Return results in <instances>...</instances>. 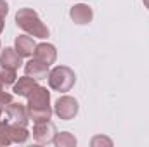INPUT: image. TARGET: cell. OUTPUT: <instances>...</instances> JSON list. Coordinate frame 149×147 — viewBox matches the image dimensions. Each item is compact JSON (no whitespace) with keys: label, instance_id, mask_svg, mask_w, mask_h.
<instances>
[{"label":"cell","instance_id":"19","mask_svg":"<svg viewBox=\"0 0 149 147\" xmlns=\"http://www.w3.org/2000/svg\"><path fill=\"white\" fill-rule=\"evenodd\" d=\"M9 12V3L5 0H0V17H5Z\"/></svg>","mask_w":149,"mask_h":147},{"label":"cell","instance_id":"8","mask_svg":"<svg viewBox=\"0 0 149 147\" xmlns=\"http://www.w3.org/2000/svg\"><path fill=\"white\" fill-rule=\"evenodd\" d=\"M70 17L76 24H88L94 17V10L87 3H76L70 9Z\"/></svg>","mask_w":149,"mask_h":147},{"label":"cell","instance_id":"23","mask_svg":"<svg viewBox=\"0 0 149 147\" xmlns=\"http://www.w3.org/2000/svg\"><path fill=\"white\" fill-rule=\"evenodd\" d=\"M3 109H5V107H3V106L0 104V119H2V114H3Z\"/></svg>","mask_w":149,"mask_h":147},{"label":"cell","instance_id":"12","mask_svg":"<svg viewBox=\"0 0 149 147\" xmlns=\"http://www.w3.org/2000/svg\"><path fill=\"white\" fill-rule=\"evenodd\" d=\"M37 80L35 78H31V76H23V78H19L16 83H14V88H12V92L16 94V95H23V97H26L35 87H37Z\"/></svg>","mask_w":149,"mask_h":147},{"label":"cell","instance_id":"5","mask_svg":"<svg viewBox=\"0 0 149 147\" xmlns=\"http://www.w3.org/2000/svg\"><path fill=\"white\" fill-rule=\"evenodd\" d=\"M56 137V126L50 119L45 121H37L33 126V139L38 144H49Z\"/></svg>","mask_w":149,"mask_h":147},{"label":"cell","instance_id":"21","mask_svg":"<svg viewBox=\"0 0 149 147\" xmlns=\"http://www.w3.org/2000/svg\"><path fill=\"white\" fill-rule=\"evenodd\" d=\"M3 31V17H0V33Z\"/></svg>","mask_w":149,"mask_h":147},{"label":"cell","instance_id":"16","mask_svg":"<svg viewBox=\"0 0 149 147\" xmlns=\"http://www.w3.org/2000/svg\"><path fill=\"white\" fill-rule=\"evenodd\" d=\"M9 144H12L10 135H9V123L7 121H2L0 123V147L9 146Z\"/></svg>","mask_w":149,"mask_h":147},{"label":"cell","instance_id":"15","mask_svg":"<svg viewBox=\"0 0 149 147\" xmlns=\"http://www.w3.org/2000/svg\"><path fill=\"white\" fill-rule=\"evenodd\" d=\"M52 142L56 147H74L76 146V137L70 132H61V133H56Z\"/></svg>","mask_w":149,"mask_h":147},{"label":"cell","instance_id":"9","mask_svg":"<svg viewBox=\"0 0 149 147\" xmlns=\"http://www.w3.org/2000/svg\"><path fill=\"white\" fill-rule=\"evenodd\" d=\"M28 106H50V92L45 87L37 85L28 95Z\"/></svg>","mask_w":149,"mask_h":147},{"label":"cell","instance_id":"20","mask_svg":"<svg viewBox=\"0 0 149 147\" xmlns=\"http://www.w3.org/2000/svg\"><path fill=\"white\" fill-rule=\"evenodd\" d=\"M5 88V83H3V80H2V76H0V90H3Z\"/></svg>","mask_w":149,"mask_h":147},{"label":"cell","instance_id":"11","mask_svg":"<svg viewBox=\"0 0 149 147\" xmlns=\"http://www.w3.org/2000/svg\"><path fill=\"white\" fill-rule=\"evenodd\" d=\"M35 47H37L35 40L31 37H28V35H19V37L16 38V42H14V49L17 50V54H19L21 57H30V55H33Z\"/></svg>","mask_w":149,"mask_h":147},{"label":"cell","instance_id":"2","mask_svg":"<svg viewBox=\"0 0 149 147\" xmlns=\"http://www.w3.org/2000/svg\"><path fill=\"white\" fill-rule=\"evenodd\" d=\"M49 87L56 92H70L76 81V74L68 66H56L49 71Z\"/></svg>","mask_w":149,"mask_h":147},{"label":"cell","instance_id":"17","mask_svg":"<svg viewBox=\"0 0 149 147\" xmlns=\"http://www.w3.org/2000/svg\"><path fill=\"white\" fill-rule=\"evenodd\" d=\"M0 76H2V80H3V83H5V87L7 85H14L16 83V71L14 69H3L2 68V71H0Z\"/></svg>","mask_w":149,"mask_h":147},{"label":"cell","instance_id":"1","mask_svg":"<svg viewBox=\"0 0 149 147\" xmlns=\"http://www.w3.org/2000/svg\"><path fill=\"white\" fill-rule=\"evenodd\" d=\"M16 24L26 31L28 35L35 38H47L49 37V28L42 23V19L38 17V14L30 9V7H23L16 12Z\"/></svg>","mask_w":149,"mask_h":147},{"label":"cell","instance_id":"3","mask_svg":"<svg viewBox=\"0 0 149 147\" xmlns=\"http://www.w3.org/2000/svg\"><path fill=\"white\" fill-rule=\"evenodd\" d=\"M80 106H78V101L70 97V95H63L56 101V106H54V112L57 114L59 119H64V121H70L73 119L74 116L78 114Z\"/></svg>","mask_w":149,"mask_h":147},{"label":"cell","instance_id":"10","mask_svg":"<svg viewBox=\"0 0 149 147\" xmlns=\"http://www.w3.org/2000/svg\"><path fill=\"white\" fill-rule=\"evenodd\" d=\"M24 73L28 74V76H31V78H35L37 81L38 80H45L49 76V66L33 57L31 61H28L24 64Z\"/></svg>","mask_w":149,"mask_h":147},{"label":"cell","instance_id":"4","mask_svg":"<svg viewBox=\"0 0 149 147\" xmlns=\"http://www.w3.org/2000/svg\"><path fill=\"white\" fill-rule=\"evenodd\" d=\"M28 109L26 106H23L21 102H10L5 106V121L10 125H19V126H26L28 125Z\"/></svg>","mask_w":149,"mask_h":147},{"label":"cell","instance_id":"22","mask_svg":"<svg viewBox=\"0 0 149 147\" xmlns=\"http://www.w3.org/2000/svg\"><path fill=\"white\" fill-rule=\"evenodd\" d=\"M142 3L146 5V9H148V10H149V0H142Z\"/></svg>","mask_w":149,"mask_h":147},{"label":"cell","instance_id":"18","mask_svg":"<svg viewBox=\"0 0 149 147\" xmlns=\"http://www.w3.org/2000/svg\"><path fill=\"white\" fill-rule=\"evenodd\" d=\"M90 146L92 147H99V146H106V147H111L113 146V140L104 137V135H95L92 140H90Z\"/></svg>","mask_w":149,"mask_h":147},{"label":"cell","instance_id":"13","mask_svg":"<svg viewBox=\"0 0 149 147\" xmlns=\"http://www.w3.org/2000/svg\"><path fill=\"white\" fill-rule=\"evenodd\" d=\"M26 109H28L30 119H33L35 123L50 119V116H52V107L50 106H26Z\"/></svg>","mask_w":149,"mask_h":147},{"label":"cell","instance_id":"7","mask_svg":"<svg viewBox=\"0 0 149 147\" xmlns=\"http://www.w3.org/2000/svg\"><path fill=\"white\" fill-rule=\"evenodd\" d=\"M21 55L17 54V50L16 49H12V47H5L2 52H0V66L3 68V69H19V66L23 64L21 62Z\"/></svg>","mask_w":149,"mask_h":147},{"label":"cell","instance_id":"14","mask_svg":"<svg viewBox=\"0 0 149 147\" xmlns=\"http://www.w3.org/2000/svg\"><path fill=\"white\" fill-rule=\"evenodd\" d=\"M9 135L10 140L14 144H24L30 137V132L26 130V126H19V125H10L9 123Z\"/></svg>","mask_w":149,"mask_h":147},{"label":"cell","instance_id":"6","mask_svg":"<svg viewBox=\"0 0 149 147\" xmlns=\"http://www.w3.org/2000/svg\"><path fill=\"white\" fill-rule=\"evenodd\" d=\"M33 57L38 59L40 62L50 66V64H54L56 59H57V50H56V47H54L52 43H37L35 52H33Z\"/></svg>","mask_w":149,"mask_h":147},{"label":"cell","instance_id":"24","mask_svg":"<svg viewBox=\"0 0 149 147\" xmlns=\"http://www.w3.org/2000/svg\"><path fill=\"white\" fill-rule=\"evenodd\" d=\"M0 123H2V119H0Z\"/></svg>","mask_w":149,"mask_h":147}]
</instances>
